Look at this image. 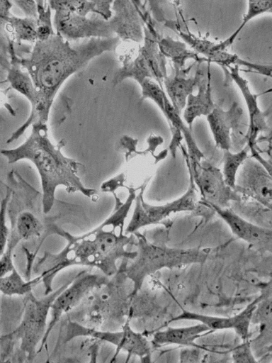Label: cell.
Returning <instances> with one entry per match:
<instances>
[{"instance_id": "6da1fadb", "label": "cell", "mask_w": 272, "mask_h": 363, "mask_svg": "<svg viewBox=\"0 0 272 363\" xmlns=\"http://www.w3.org/2000/svg\"><path fill=\"white\" fill-rule=\"evenodd\" d=\"M120 43L118 37L113 36L91 38L72 45L56 33L45 40L36 41L28 55L20 57L21 65L29 74L36 90V101L28 119L6 143L20 138L35 123H47L54 99L63 83L94 58L115 50Z\"/></svg>"}, {"instance_id": "7a4b0ae2", "label": "cell", "mask_w": 272, "mask_h": 363, "mask_svg": "<svg viewBox=\"0 0 272 363\" xmlns=\"http://www.w3.org/2000/svg\"><path fill=\"white\" fill-rule=\"evenodd\" d=\"M125 219L121 211L113 210L99 225L80 235H72L55 223L50 224L48 233L64 238L67 244L59 252H45L33 267L35 272H40L44 295L52 291L55 277L67 267H96L111 277L118 272L119 259H134L137 250L128 251L127 247L135 243V238L123 233Z\"/></svg>"}, {"instance_id": "3957f363", "label": "cell", "mask_w": 272, "mask_h": 363, "mask_svg": "<svg viewBox=\"0 0 272 363\" xmlns=\"http://www.w3.org/2000/svg\"><path fill=\"white\" fill-rule=\"evenodd\" d=\"M31 127L30 135L21 145L3 149L0 153L8 164L28 160L35 166L41 181L43 213L47 214L52 209L55 191L60 186L69 193L80 192L88 198L97 195L96 190L85 186L78 176L82 164L62 152L64 140L52 143L48 136L47 123H35Z\"/></svg>"}, {"instance_id": "277c9868", "label": "cell", "mask_w": 272, "mask_h": 363, "mask_svg": "<svg viewBox=\"0 0 272 363\" xmlns=\"http://www.w3.org/2000/svg\"><path fill=\"white\" fill-rule=\"evenodd\" d=\"M133 234L137 240V255L124 272L133 284L131 296L140 290L147 277L157 271L164 268H181L192 264H203L208 256V251L204 249L160 246L149 242L137 231Z\"/></svg>"}, {"instance_id": "5b68a950", "label": "cell", "mask_w": 272, "mask_h": 363, "mask_svg": "<svg viewBox=\"0 0 272 363\" xmlns=\"http://www.w3.org/2000/svg\"><path fill=\"white\" fill-rule=\"evenodd\" d=\"M74 277L43 297L37 298L32 291L26 294L23 299V317L18 326L11 333L1 336V340L20 341L21 351L28 361L33 360L38 354V347L44 337L51 305Z\"/></svg>"}, {"instance_id": "8992f818", "label": "cell", "mask_w": 272, "mask_h": 363, "mask_svg": "<svg viewBox=\"0 0 272 363\" xmlns=\"http://www.w3.org/2000/svg\"><path fill=\"white\" fill-rule=\"evenodd\" d=\"M159 36V33L154 34L144 27L142 46L134 58H124L122 66L113 76V86L126 79H132L140 84L144 79L149 78L163 88L164 79L168 75L166 57L159 50L157 43Z\"/></svg>"}, {"instance_id": "52a82bcc", "label": "cell", "mask_w": 272, "mask_h": 363, "mask_svg": "<svg viewBox=\"0 0 272 363\" xmlns=\"http://www.w3.org/2000/svg\"><path fill=\"white\" fill-rule=\"evenodd\" d=\"M79 337H86L96 340L107 342L116 347L113 360L117 358L121 350L128 352L127 361L132 355L137 356L142 362H151V345L146 336L136 332L130 325L129 320L120 331H103L92 328L69 320L66 325L65 342Z\"/></svg>"}, {"instance_id": "ba28073f", "label": "cell", "mask_w": 272, "mask_h": 363, "mask_svg": "<svg viewBox=\"0 0 272 363\" xmlns=\"http://www.w3.org/2000/svg\"><path fill=\"white\" fill-rule=\"evenodd\" d=\"M189 176V186L184 194L176 200L159 206L151 205L144 201L143 194L147 184L145 181L140 186V192L135 199V208L131 219L125 229L126 234H133L147 225L161 223L171 213L193 211L198 201L196 184L190 172Z\"/></svg>"}, {"instance_id": "9c48e42d", "label": "cell", "mask_w": 272, "mask_h": 363, "mask_svg": "<svg viewBox=\"0 0 272 363\" xmlns=\"http://www.w3.org/2000/svg\"><path fill=\"white\" fill-rule=\"evenodd\" d=\"M187 167L198 186L202 201L217 207L229 208L232 202L242 200L241 196L227 186L220 169L207 160L190 162L186 150L181 145Z\"/></svg>"}, {"instance_id": "30bf717a", "label": "cell", "mask_w": 272, "mask_h": 363, "mask_svg": "<svg viewBox=\"0 0 272 363\" xmlns=\"http://www.w3.org/2000/svg\"><path fill=\"white\" fill-rule=\"evenodd\" d=\"M105 277L91 274L86 270L77 273L70 284L64 288L55 298L50 308V320L37 353L42 351L46 345L52 330L60 321L63 314L67 313L92 291L107 283Z\"/></svg>"}, {"instance_id": "8fae6325", "label": "cell", "mask_w": 272, "mask_h": 363, "mask_svg": "<svg viewBox=\"0 0 272 363\" xmlns=\"http://www.w3.org/2000/svg\"><path fill=\"white\" fill-rule=\"evenodd\" d=\"M164 25L176 32L195 52L205 57L207 63L217 64L223 69L230 66H242L260 74L271 77L272 67L271 65L257 64L243 60L237 55L220 48L218 43L196 36L190 32L183 30L175 21L167 19Z\"/></svg>"}, {"instance_id": "7c38bea8", "label": "cell", "mask_w": 272, "mask_h": 363, "mask_svg": "<svg viewBox=\"0 0 272 363\" xmlns=\"http://www.w3.org/2000/svg\"><path fill=\"white\" fill-rule=\"evenodd\" d=\"M234 190L242 200L251 199L271 209V174L254 157H247L240 166Z\"/></svg>"}, {"instance_id": "4fadbf2b", "label": "cell", "mask_w": 272, "mask_h": 363, "mask_svg": "<svg viewBox=\"0 0 272 363\" xmlns=\"http://www.w3.org/2000/svg\"><path fill=\"white\" fill-rule=\"evenodd\" d=\"M53 27L56 33L69 41L114 36L108 21L74 13L55 12Z\"/></svg>"}, {"instance_id": "5bb4252c", "label": "cell", "mask_w": 272, "mask_h": 363, "mask_svg": "<svg viewBox=\"0 0 272 363\" xmlns=\"http://www.w3.org/2000/svg\"><path fill=\"white\" fill-rule=\"evenodd\" d=\"M208 205L220 216L237 237L246 242L252 248L261 254L271 252V228L254 224L231 208H222L214 205Z\"/></svg>"}, {"instance_id": "9a60e30c", "label": "cell", "mask_w": 272, "mask_h": 363, "mask_svg": "<svg viewBox=\"0 0 272 363\" xmlns=\"http://www.w3.org/2000/svg\"><path fill=\"white\" fill-rule=\"evenodd\" d=\"M270 288L271 286L268 289ZM268 289H266V291ZM266 291L261 292L244 310L232 317H217L183 310L181 314L171 318L169 323L181 320H188L202 323L213 331L216 330L233 329L243 340H246L249 339V326L253 312L257 303L264 297Z\"/></svg>"}, {"instance_id": "2e32d148", "label": "cell", "mask_w": 272, "mask_h": 363, "mask_svg": "<svg viewBox=\"0 0 272 363\" xmlns=\"http://www.w3.org/2000/svg\"><path fill=\"white\" fill-rule=\"evenodd\" d=\"M111 12L108 21L114 36L125 42L142 43L144 24L130 0H114Z\"/></svg>"}, {"instance_id": "e0dca14e", "label": "cell", "mask_w": 272, "mask_h": 363, "mask_svg": "<svg viewBox=\"0 0 272 363\" xmlns=\"http://www.w3.org/2000/svg\"><path fill=\"white\" fill-rule=\"evenodd\" d=\"M227 74L238 86L244 99L249 116V125L244 140L249 150L255 148L256 140L261 133H271L267 118L271 115V108L262 111L258 105L257 98L259 94H253L249 86L248 82L239 74V67L230 66L227 67Z\"/></svg>"}, {"instance_id": "ac0fdd59", "label": "cell", "mask_w": 272, "mask_h": 363, "mask_svg": "<svg viewBox=\"0 0 272 363\" xmlns=\"http://www.w3.org/2000/svg\"><path fill=\"white\" fill-rule=\"evenodd\" d=\"M242 116L243 110L236 101L232 104L227 111L215 105L213 110L206 116L216 147L222 150L231 149V131L234 133L237 129Z\"/></svg>"}, {"instance_id": "d6986e66", "label": "cell", "mask_w": 272, "mask_h": 363, "mask_svg": "<svg viewBox=\"0 0 272 363\" xmlns=\"http://www.w3.org/2000/svg\"><path fill=\"white\" fill-rule=\"evenodd\" d=\"M208 64L206 77L204 75L203 71L198 67L196 87H198V91L196 95L193 93L189 94L186 100L183 116L189 129H191L193 123L197 117L208 116L215 106L211 96V76L209 63Z\"/></svg>"}, {"instance_id": "ffe728a7", "label": "cell", "mask_w": 272, "mask_h": 363, "mask_svg": "<svg viewBox=\"0 0 272 363\" xmlns=\"http://www.w3.org/2000/svg\"><path fill=\"white\" fill-rule=\"evenodd\" d=\"M213 332L207 325L200 323L194 325L181 328L169 327L153 334L152 342L156 345H177L198 347L196 340Z\"/></svg>"}, {"instance_id": "44dd1931", "label": "cell", "mask_w": 272, "mask_h": 363, "mask_svg": "<svg viewBox=\"0 0 272 363\" xmlns=\"http://www.w3.org/2000/svg\"><path fill=\"white\" fill-rule=\"evenodd\" d=\"M157 43L159 50L166 58L170 59L173 64L175 73L190 71L193 66L186 68V63L188 60H193L198 64L207 62L205 57L200 56L191 48L186 43L179 40H175L171 37L159 36Z\"/></svg>"}, {"instance_id": "7402d4cb", "label": "cell", "mask_w": 272, "mask_h": 363, "mask_svg": "<svg viewBox=\"0 0 272 363\" xmlns=\"http://www.w3.org/2000/svg\"><path fill=\"white\" fill-rule=\"evenodd\" d=\"M188 72L189 71L174 73L172 77L167 76L163 82L169 101L178 115H181V111L185 108L188 95L196 87L197 72H196L193 77H188Z\"/></svg>"}, {"instance_id": "603a6c76", "label": "cell", "mask_w": 272, "mask_h": 363, "mask_svg": "<svg viewBox=\"0 0 272 363\" xmlns=\"http://www.w3.org/2000/svg\"><path fill=\"white\" fill-rule=\"evenodd\" d=\"M164 106L165 113L164 116L167 120L172 135L181 133L186 140L189 162H199L204 159V154L200 150L193 138L190 132L191 129L183 122L180 115L176 112L166 95L164 96Z\"/></svg>"}, {"instance_id": "cb8c5ba5", "label": "cell", "mask_w": 272, "mask_h": 363, "mask_svg": "<svg viewBox=\"0 0 272 363\" xmlns=\"http://www.w3.org/2000/svg\"><path fill=\"white\" fill-rule=\"evenodd\" d=\"M13 40L35 43L37 41L36 20L32 17H19L13 14L4 24Z\"/></svg>"}, {"instance_id": "d4e9b609", "label": "cell", "mask_w": 272, "mask_h": 363, "mask_svg": "<svg viewBox=\"0 0 272 363\" xmlns=\"http://www.w3.org/2000/svg\"><path fill=\"white\" fill-rule=\"evenodd\" d=\"M41 281L40 274L32 279L25 280L14 268L8 274L0 277V292L8 296L26 295Z\"/></svg>"}, {"instance_id": "484cf974", "label": "cell", "mask_w": 272, "mask_h": 363, "mask_svg": "<svg viewBox=\"0 0 272 363\" xmlns=\"http://www.w3.org/2000/svg\"><path fill=\"white\" fill-rule=\"evenodd\" d=\"M271 11L272 0H247V9L242 23L227 38L218 43L220 48L227 50L249 21L261 14L271 13Z\"/></svg>"}, {"instance_id": "4316f807", "label": "cell", "mask_w": 272, "mask_h": 363, "mask_svg": "<svg viewBox=\"0 0 272 363\" xmlns=\"http://www.w3.org/2000/svg\"><path fill=\"white\" fill-rule=\"evenodd\" d=\"M248 146L244 147L241 151L234 153L228 150H223V170L222 175L225 184L234 189L235 182L237 172L244 162V161L248 157Z\"/></svg>"}, {"instance_id": "83f0119b", "label": "cell", "mask_w": 272, "mask_h": 363, "mask_svg": "<svg viewBox=\"0 0 272 363\" xmlns=\"http://www.w3.org/2000/svg\"><path fill=\"white\" fill-rule=\"evenodd\" d=\"M37 16V41H42L55 34L52 21V9L46 0H35Z\"/></svg>"}, {"instance_id": "f1b7e54d", "label": "cell", "mask_w": 272, "mask_h": 363, "mask_svg": "<svg viewBox=\"0 0 272 363\" xmlns=\"http://www.w3.org/2000/svg\"><path fill=\"white\" fill-rule=\"evenodd\" d=\"M55 12L74 13L82 16L97 13L94 4L87 0H46Z\"/></svg>"}, {"instance_id": "f546056e", "label": "cell", "mask_w": 272, "mask_h": 363, "mask_svg": "<svg viewBox=\"0 0 272 363\" xmlns=\"http://www.w3.org/2000/svg\"><path fill=\"white\" fill-rule=\"evenodd\" d=\"M271 287L257 303L251 320V323L260 325L261 332L271 334Z\"/></svg>"}, {"instance_id": "4dcf8cb0", "label": "cell", "mask_w": 272, "mask_h": 363, "mask_svg": "<svg viewBox=\"0 0 272 363\" xmlns=\"http://www.w3.org/2000/svg\"><path fill=\"white\" fill-rule=\"evenodd\" d=\"M140 86L142 89V96L140 99L142 101L145 99L152 100L161 110L163 114L165 113L164 96L166 95L164 89L154 80L147 78L144 79Z\"/></svg>"}, {"instance_id": "1f68e13d", "label": "cell", "mask_w": 272, "mask_h": 363, "mask_svg": "<svg viewBox=\"0 0 272 363\" xmlns=\"http://www.w3.org/2000/svg\"><path fill=\"white\" fill-rule=\"evenodd\" d=\"M6 192L0 201V256L6 247L10 235L9 229L6 224V211L11 197V189L5 185Z\"/></svg>"}, {"instance_id": "d6a6232c", "label": "cell", "mask_w": 272, "mask_h": 363, "mask_svg": "<svg viewBox=\"0 0 272 363\" xmlns=\"http://www.w3.org/2000/svg\"><path fill=\"white\" fill-rule=\"evenodd\" d=\"M20 241L13 232L9 235L6 247L0 256V277L8 274L15 268L13 262V252Z\"/></svg>"}, {"instance_id": "836d02e7", "label": "cell", "mask_w": 272, "mask_h": 363, "mask_svg": "<svg viewBox=\"0 0 272 363\" xmlns=\"http://www.w3.org/2000/svg\"><path fill=\"white\" fill-rule=\"evenodd\" d=\"M232 358L234 362H250L256 363V360L251 350V342L249 340L235 347L232 350Z\"/></svg>"}, {"instance_id": "e575fe53", "label": "cell", "mask_w": 272, "mask_h": 363, "mask_svg": "<svg viewBox=\"0 0 272 363\" xmlns=\"http://www.w3.org/2000/svg\"><path fill=\"white\" fill-rule=\"evenodd\" d=\"M136 7L139 12L143 22L144 27L152 33H157V30L155 28V24L154 23L153 18L145 4L142 0H130Z\"/></svg>"}, {"instance_id": "d590c367", "label": "cell", "mask_w": 272, "mask_h": 363, "mask_svg": "<svg viewBox=\"0 0 272 363\" xmlns=\"http://www.w3.org/2000/svg\"><path fill=\"white\" fill-rule=\"evenodd\" d=\"M94 4L97 13L104 19H109L111 16V6L114 0H87Z\"/></svg>"}, {"instance_id": "8d00e7d4", "label": "cell", "mask_w": 272, "mask_h": 363, "mask_svg": "<svg viewBox=\"0 0 272 363\" xmlns=\"http://www.w3.org/2000/svg\"><path fill=\"white\" fill-rule=\"evenodd\" d=\"M24 13L25 16L36 18V1L35 0H11Z\"/></svg>"}, {"instance_id": "74e56055", "label": "cell", "mask_w": 272, "mask_h": 363, "mask_svg": "<svg viewBox=\"0 0 272 363\" xmlns=\"http://www.w3.org/2000/svg\"><path fill=\"white\" fill-rule=\"evenodd\" d=\"M148 4V7L152 13V18L157 21L164 23L167 18H165L164 12L161 8L162 0H144Z\"/></svg>"}, {"instance_id": "f35d334b", "label": "cell", "mask_w": 272, "mask_h": 363, "mask_svg": "<svg viewBox=\"0 0 272 363\" xmlns=\"http://www.w3.org/2000/svg\"><path fill=\"white\" fill-rule=\"evenodd\" d=\"M13 3L11 0H0V25H4L12 15Z\"/></svg>"}]
</instances>
